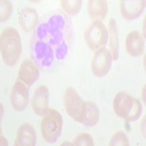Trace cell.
I'll return each mask as SVG.
<instances>
[{"mask_svg":"<svg viewBox=\"0 0 146 146\" xmlns=\"http://www.w3.org/2000/svg\"><path fill=\"white\" fill-rule=\"evenodd\" d=\"M100 113L99 109L92 102H84L83 111L79 122L87 126H94L98 122Z\"/></svg>","mask_w":146,"mask_h":146,"instance_id":"obj_13","label":"cell"},{"mask_svg":"<svg viewBox=\"0 0 146 146\" xmlns=\"http://www.w3.org/2000/svg\"><path fill=\"white\" fill-rule=\"evenodd\" d=\"M66 50H67L66 45H65V43H63L59 47L58 50H57V57L58 58H62V57L64 56L66 53Z\"/></svg>","mask_w":146,"mask_h":146,"instance_id":"obj_23","label":"cell"},{"mask_svg":"<svg viewBox=\"0 0 146 146\" xmlns=\"http://www.w3.org/2000/svg\"><path fill=\"white\" fill-rule=\"evenodd\" d=\"M108 5L105 0H91L88 2V13L94 21H101L106 17Z\"/></svg>","mask_w":146,"mask_h":146,"instance_id":"obj_14","label":"cell"},{"mask_svg":"<svg viewBox=\"0 0 146 146\" xmlns=\"http://www.w3.org/2000/svg\"><path fill=\"white\" fill-rule=\"evenodd\" d=\"M113 107L118 116L128 121L138 119L142 113L141 103L124 91H121L115 96Z\"/></svg>","mask_w":146,"mask_h":146,"instance_id":"obj_2","label":"cell"},{"mask_svg":"<svg viewBox=\"0 0 146 146\" xmlns=\"http://www.w3.org/2000/svg\"><path fill=\"white\" fill-rule=\"evenodd\" d=\"M37 19V13L32 7L23 8L19 14V23L25 32H30L35 27Z\"/></svg>","mask_w":146,"mask_h":146,"instance_id":"obj_15","label":"cell"},{"mask_svg":"<svg viewBox=\"0 0 146 146\" xmlns=\"http://www.w3.org/2000/svg\"><path fill=\"white\" fill-rule=\"evenodd\" d=\"M18 78L27 86H31L39 78V70L30 60H24L18 70Z\"/></svg>","mask_w":146,"mask_h":146,"instance_id":"obj_12","label":"cell"},{"mask_svg":"<svg viewBox=\"0 0 146 146\" xmlns=\"http://www.w3.org/2000/svg\"><path fill=\"white\" fill-rule=\"evenodd\" d=\"M145 7V0H122L120 2L121 13L126 20H132L139 17Z\"/></svg>","mask_w":146,"mask_h":146,"instance_id":"obj_9","label":"cell"},{"mask_svg":"<svg viewBox=\"0 0 146 146\" xmlns=\"http://www.w3.org/2000/svg\"><path fill=\"white\" fill-rule=\"evenodd\" d=\"M110 36V49L112 58L117 60L119 56V46H118V34L116 27V22L114 18H110L108 27Z\"/></svg>","mask_w":146,"mask_h":146,"instance_id":"obj_16","label":"cell"},{"mask_svg":"<svg viewBox=\"0 0 146 146\" xmlns=\"http://www.w3.org/2000/svg\"><path fill=\"white\" fill-rule=\"evenodd\" d=\"M49 92L45 86L37 87L32 99V107L37 115H44L48 110Z\"/></svg>","mask_w":146,"mask_h":146,"instance_id":"obj_8","label":"cell"},{"mask_svg":"<svg viewBox=\"0 0 146 146\" xmlns=\"http://www.w3.org/2000/svg\"><path fill=\"white\" fill-rule=\"evenodd\" d=\"M63 23L64 21L62 17L57 15V16L52 17L50 22H49V25H48V27H49L50 30L53 31V32H56V31L57 32L58 30V29L62 27Z\"/></svg>","mask_w":146,"mask_h":146,"instance_id":"obj_22","label":"cell"},{"mask_svg":"<svg viewBox=\"0 0 146 146\" xmlns=\"http://www.w3.org/2000/svg\"><path fill=\"white\" fill-rule=\"evenodd\" d=\"M1 145H7V141L4 137H1Z\"/></svg>","mask_w":146,"mask_h":146,"instance_id":"obj_25","label":"cell"},{"mask_svg":"<svg viewBox=\"0 0 146 146\" xmlns=\"http://www.w3.org/2000/svg\"><path fill=\"white\" fill-rule=\"evenodd\" d=\"M108 37V29L102 21H93L84 32V38L91 50L97 51L104 48Z\"/></svg>","mask_w":146,"mask_h":146,"instance_id":"obj_4","label":"cell"},{"mask_svg":"<svg viewBox=\"0 0 146 146\" xmlns=\"http://www.w3.org/2000/svg\"><path fill=\"white\" fill-rule=\"evenodd\" d=\"M36 144V131L32 125L24 123L17 131L15 145L34 146Z\"/></svg>","mask_w":146,"mask_h":146,"instance_id":"obj_11","label":"cell"},{"mask_svg":"<svg viewBox=\"0 0 146 146\" xmlns=\"http://www.w3.org/2000/svg\"><path fill=\"white\" fill-rule=\"evenodd\" d=\"M63 120L57 110L53 108L48 109L41 121V131L43 139L49 143L56 141L61 135Z\"/></svg>","mask_w":146,"mask_h":146,"instance_id":"obj_3","label":"cell"},{"mask_svg":"<svg viewBox=\"0 0 146 146\" xmlns=\"http://www.w3.org/2000/svg\"><path fill=\"white\" fill-rule=\"evenodd\" d=\"M13 11L12 4L10 1L2 0L1 1V10H0V20L3 22L10 18Z\"/></svg>","mask_w":146,"mask_h":146,"instance_id":"obj_21","label":"cell"},{"mask_svg":"<svg viewBox=\"0 0 146 146\" xmlns=\"http://www.w3.org/2000/svg\"><path fill=\"white\" fill-rule=\"evenodd\" d=\"M73 145L76 146H93L94 141L91 135L88 133H81L75 137Z\"/></svg>","mask_w":146,"mask_h":146,"instance_id":"obj_20","label":"cell"},{"mask_svg":"<svg viewBox=\"0 0 146 146\" xmlns=\"http://www.w3.org/2000/svg\"><path fill=\"white\" fill-rule=\"evenodd\" d=\"M0 43L2 59L9 66H13L21 53V40L18 31L13 27L5 29Z\"/></svg>","mask_w":146,"mask_h":146,"instance_id":"obj_1","label":"cell"},{"mask_svg":"<svg viewBox=\"0 0 146 146\" xmlns=\"http://www.w3.org/2000/svg\"><path fill=\"white\" fill-rule=\"evenodd\" d=\"M112 64L111 53L102 48L96 51L91 62V68L94 75L99 78L104 77L109 72Z\"/></svg>","mask_w":146,"mask_h":146,"instance_id":"obj_6","label":"cell"},{"mask_svg":"<svg viewBox=\"0 0 146 146\" xmlns=\"http://www.w3.org/2000/svg\"><path fill=\"white\" fill-rule=\"evenodd\" d=\"M126 48L132 56H139L144 52L145 42L143 36L138 31H131L126 39Z\"/></svg>","mask_w":146,"mask_h":146,"instance_id":"obj_10","label":"cell"},{"mask_svg":"<svg viewBox=\"0 0 146 146\" xmlns=\"http://www.w3.org/2000/svg\"><path fill=\"white\" fill-rule=\"evenodd\" d=\"M35 50H36L37 57H39V58L44 57L43 64H45V62H47V60H48L49 62L51 60L50 59V58L52 57L51 49L47 44L43 43V42H38L36 45Z\"/></svg>","mask_w":146,"mask_h":146,"instance_id":"obj_18","label":"cell"},{"mask_svg":"<svg viewBox=\"0 0 146 146\" xmlns=\"http://www.w3.org/2000/svg\"><path fill=\"white\" fill-rule=\"evenodd\" d=\"M110 146H127L129 145V140L126 134L123 131H119L116 132L111 138L109 143Z\"/></svg>","mask_w":146,"mask_h":146,"instance_id":"obj_19","label":"cell"},{"mask_svg":"<svg viewBox=\"0 0 146 146\" xmlns=\"http://www.w3.org/2000/svg\"><path fill=\"white\" fill-rule=\"evenodd\" d=\"M10 102L13 108L18 111L27 108L29 103L28 88L22 81H16L10 92Z\"/></svg>","mask_w":146,"mask_h":146,"instance_id":"obj_7","label":"cell"},{"mask_svg":"<svg viewBox=\"0 0 146 146\" xmlns=\"http://www.w3.org/2000/svg\"><path fill=\"white\" fill-rule=\"evenodd\" d=\"M47 25H41L40 27L39 28L38 32H37V35H38L40 37H43L45 35V33L47 32Z\"/></svg>","mask_w":146,"mask_h":146,"instance_id":"obj_24","label":"cell"},{"mask_svg":"<svg viewBox=\"0 0 146 146\" xmlns=\"http://www.w3.org/2000/svg\"><path fill=\"white\" fill-rule=\"evenodd\" d=\"M84 102L74 88L72 87L66 88L64 96V108L67 114L75 121L80 120Z\"/></svg>","mask_w":146,"mask_h":146,"instance_id":"obj_5","label":"cell"},{"mask_svg":"<svg viewBox=\"0 0 146 146\" xmlns=\"http://www.w3.org/2000/svg\"><path fill=\"white\" fill-rule=\"evenodd\" d=\"M61 5L64 10L72 15H75L80 12L82 6L80 0H63L61 1Z\"/></svg>","mask_w":146,"mask_h":146,"instance_id":"obj_17","label":"cell"},{"mask_svg":"<svg viewBox=\"0 0 146 146\" xmlns=\"http://www.w3.org/2000/svg\"><path fill=\"white\" fill-rule=\"evenodd\" d=\"M145 86H144V88L143 90V94H142V99L143 100V102H145Z\"/></svg>","mask_w":146,"mask_h":146,"instance_id":"obj_26","label":"cell"}]
</instances>
